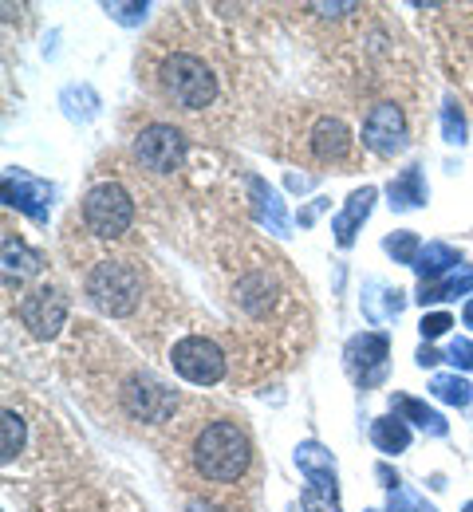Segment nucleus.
<instances>
[{
  "instance_id": "412c9836",
  "label": "nucleus",
  "mask_w": 473,
  "mask_h": 512,
  "mask_svg": "<svg viewBox=\"0 0 473 512\" xmlns=\"http://www.w3.org/2000/svg\"><path fill=\"white\" fill-rule=\"evenodd\" d=\"M44 268V256L36 253V249H28L24 241H12V237H4V272L12 276H36Z\"/></svg>"
},
{
  "instance_id": "5701e85b",
  "label": "nucleus",
  "mask_w": 473,
  "mask_h": 512,
  "mask_svg": "<svg viewBox=\"0 0 473 512\" xmlns=\"http://www.w3.org/2000/svg\"><path fill=\"white\" fill-rule=\"evenodd\" d=\"M296 465L308 473V477H316V473H336V461H332V453L324 446H316V442H304V446H296Z\"/></svg>"
},
{
  "instance_id": "f03ea898",
  "label": "nucleus",
  "mask_w": 473,
  "mask_h": 512,
  "mask_svg": "<svg viewBox=\"0 0 473 512\" xmlns=\"http://www.w3.org/2000/svg\"><path fill=\"white\" fill-rule=\"evenodd\" d=\"M190 465L205 485H237L253 465V442L241 422L217 418L190 442Z\"/></svg>"
},
{
  "instance_id": "c85d7f7f",
  "label": "nucleus",
  "mask_w": 473,
  "mask_h": 512,
  "mask_svg": "<svg viewBox=\"0 0 473 512\" xmlns=\"http://www.w3.org/2000/svg\"><path fill=\"white\" fill-rule=\"evenodd\" d=\"M454 327V320L446 316V312H430V316H422V323H418V331H422V339L430 343V339H438V335H446Z\"/></svg>"
},
{
  "instance_id": "7ed1b4c3",
  "label": "nucleus",
  "mask_w": 473,
  "mask_h": 512,
  "mask_svg": "<svg viewBox=\"0 0 473 512\" xmlns=\"http://www.w3.org/2000/svg\"><path fill=\"white\" fill-rule=\"evenodd\" d=\"M142 272L127 260H99L91 272H87V296L91 304L103 312V316H131L138 304H142Z\"/></svg>"
},
{
  "instance_id": "bb28decb",
  "label": "nucleus",
  "mask_w": 473,
  "mask_h": 512,
  "mask_svg": "<svg viewBox=\"0 0 473 512\" xmlns=\"http://www.w3.org/2000/svg\"><path fill=\"white\" fill-rule=\"evenodd\" d=\"M442 130H446V142H454V146H462V142H466V119H462V107H458L454 99H446Z\"/></svg>"
},
{
  "instance_id": "9b49d317",
  "label": "nucleus",
  "mask_w": 473,
  "mask_h": 512,
  "mask_svg": "<svg viewBox=\"0 0 473 512\" xmlns=\"http://www.w3.org/2000/svg\"><path fill=\"white\" fill-rule=\"evenodd\" d=\"M4 201L44 225V221H48V209H52V190H48L44 182L28 178L24 170H8V174H4Z\"/></svg>"
},
{
  "instance_id": "1a4fd4ad",
  "label": "nucleus",
  "mask_w": 473,
  "mask_h": 512,
  "mask_svg": "<svg viewBox=\"0 0 473 512\" xmlns=\"http://www.w3.org/2000/svg\"><path fill=\"white\" fill-rule=\"evenodd\" d=\"M174 402L178 398L162 383H154L150 375H135L131 383L123 386V406L138 422H166L174 414Z\"/></svg>"
},
{
  "instance_id": "4be33fe9",
  "label": "nucleus",
  "mask_w": 473,
  "mask_h": 512,
  "mask_svg": "<svg viewBox=\"0 0 473 512\" xmlns=\"http://www.w3.org/2000/svg\"><path fill=\"white\" fill-rule=\"evenodd\" d=\"M434 398H442V402H450V406H458V410H466L473 402V386L466 379H458V375H434Z\"/></svg>"
},
{
  "instance_id": "4c0bfd02",
  "label": "nucleus",
  "mask_w": 473,
  "mask_h": 512,
  "mask_svg": "<svg viewBox=\"0 0 473 512\" xmlns=\"http://www.w3.org/2000/svg\"><path fill=\"white\" fill-rule=\"evenodd\" d=\"M190 512H217L213 505H190Z\"/></svg>"
},
{
  "instance_id": "cd10ccee",
  "label": "nucleus",
  "mask_w": 473,
  "mask_h": 512,
  "mask_svg": "<svg viewBox=\"0 0 473 512\" xmlns=\"http://www.w3.org/2000/svg\"><path fill=\"white\" fill-rule=\"evenodd\" d=\"M387 512H438V509H434V505H426V501H422L414 489H406V485H403V489H395V493H391Z\"/></svg>"
},
{
  "instance_id": "423d86ee",
  "label": "nucleus",
  "mask_w": 473,
  "mask_h": 512,
  "mask_svg": "<svg viewBox=\"0 0 473 512\" xmlns=\"http://www.w3.org/2000/svg\"><path fill=\"white\" fill-rule=\"evenodd\" d=\"M135 158L150 174H174L186 162V134L170 123H154V127L138 130Z\"/></svg>"
},
{
  "instance_id": "4468645a",
  "label": "nucleus",
  "mask_w": 473,
  "mask_h": 512,
  "mask_svg": "<svg viewBox=\"0 0 473 512\" xmlns=\"http://www.w3.org/2000/svg\"><path fill=\"white\" fill-rule=\"evenodd\" d=\"M391 410H399L403 418H410L414 426H422V430L434 434V438H446V430H450L438 410H430L426 402H418V398H410V394H395V398H391Z\"/></svg>"
},
{
  "instance_id": "e433bc0d",
  "label": "nucleus",
  "mask_w": 473,
  "mask_h": 512,
  "mask_svg": "<svg viewBox=\"0 0 473 512\" xmlns=\"http://www.w3.org/2000/svg\"><path fill=\"white\" fill-rule=\"evenodd\" d=\"M462 320H466V327H473V300L466 304V312H462Z\"/></svg>"
},
{
  "instance_id": "b1692460",
  "label": "nucleus",
  "mask_w": 473,
  "mask_h": 512,
  "mask_svg": "<svg viewBox=\"0 0 473 512\" xmlns=\"http://www.w3.org/2000/svg\"><path fill=\"white\" fill-rule=\"evenodd\" d=\"M4 465L16 461V453L24 449V418L16 410H4Z\"/></svg>"
},
{
  "instance_id": "72a5a7b5",
  "label": "nucleus",
  "mask_w": 473,
  "mask_h": 512,
  "mask_svg": "<svg viewBox=\"0 0 473 512\" xmlns=\"http://www.w3.org/2000/svg\"><path fill=\"white\" fill-rule=\"evenodd\" d=\"M284 182H288V190H296V193H304L316 186V178H308V174H288Z\"/></svg>"
},
{
  "instance_id": "ddd939ff",
  "label": "nucleus",
  "mask_w": 473,
  "mask_h": 512,
  "mask_svg": "<svg viewBox=\"0 0 473 512\" xmlns=\"http://www.w3.org/2000/svg\"><path fill=\"white\" fill-rule=\"evenodd\" d=\"M371 205H375V186H363V190H355L347 197V209L332 221V233H336L339 249H347V245L355 241L359 225L371 217Z\"/></svg>"
},
{
  "instance_id": "9d476101",
  "label": "nucleus",
  "mask_w": 473,
  "mask_h": 512,
  "mask_svg": "<svg viewBox=\"0 0 473 512\" xmlns=\"http://www.w3.org/2000/svg\"><path fill=\"white\" fill-rule=\"evenodd\" d=\"M387 355H391V343H387V335H379V331H363V335H355V339L347 343V367H351V375L363 386L383 379Z\"/></svg>"
},
{
  "instance_id": "2eb2a0df",
  "label": "nucleus",
  "mask_w": 473,
  "mask_h": 512,
  "mask_svg": "<svg viewBox=\"0 0 473 512\" xmlns=\"http://www.w3.org/2000/svg\"><path fill=\"white\" fill-rule=\"evenodd\" d=\"M300 509L304 512H339L336 473H316V477H308V489L300 493Z\"/></svg>"
},
{
  "instance_id": "473e14b6",
  "label": "nucleus",
  "mask_w": 473,
  "mask_h": 512,
  "mask_svg": "<svg viewBox=\"0 0 473 512\" xmlns=\"http://www.w3.org/2000/svg\"><path fill=\"white\" fill-rule=\"evenodd\" d=\"M359 4H312V12H320V16H343V12H355Z\"/></svg>"
},
{
  "instance_id": "f3484780",
  "label": "nucleus",
  "mask_w": 473,
  "mask_h": 512,
  "mask_svg": "<svg viewBox=\"0 0 473 512\" xmlns=\"http://www.w3.org/2000/svg\"><path fill=\"white\" fill-rule=\"evenodd\" d=\"M454 264H458V253H454L450 245L430 241V245L418 253V260H414V272L422 276V284H438V276H446Z\"/></svg>"
},
{
  "instance_id": "20e7f679",
  "label": "nucleus",
  "mask_w": 473,
  "mask_h": 512,
  "mask_svg": "<svg viewBox=\"0 0 473 512\" xmlns=\"http://www.w3.org/2000/svg\"><path fill=\"white\" fill-rule=\"evenodd\" d=\"M83 225L99 241H119L135 225V201L119 182H103L83 197Z\"/></svg>"
},
{
  "instance_id": "2f4dec72",
  "label": "nucleus",
  "mask_w": 473,
  "mask_h": 512,
  "mask_svg": "<svg viewBox=\"0 0 473 512\" xmlns=\"http://www.w3.org/2000/svg\"><path fill=\"white\" fill-rule=\"evenodd\" d=\"M414 363L426 371V367H438V363H442V355H438L430 343H422V347H418V355H414Z\"/></svg>"
},
{
  "instance_id": "dca6fc26",
  "label": "nucleus",
  "mask_w": 473,
  "mask_h": 512,
  "mask_svg": "<svg viewBox=\"0 0 473 512\" xmlns=\"http://www.w3.org/2000/svg\"><path fill=\"white\" fill-rule=\"evenodd\" d=\"M466 292H473V264H466L462 272H454V276H446V280H438V284H422V288H418V304L426 308V304L458 300V296H466Z\"/></svg>"
},
{
  "instance_id": "a878e982",
  "label": "nucleus",
  "mask_w": 473,
  "mask_h": 512,
  "mask_svg": "<svg viewBox=\"0 0 473 512\" xmlns=\"http://www.w3.org/2000/svg\"><path fill=\"white\" fill-rule=\"evenodd\" d=\"M383 249L395 256L399 264H414L418 253H422V245H418V237H414V233H395V237H387V241H383Z\"/></svg>"
},
{
  "instance_id": "a211bd4d",
  "label": "nucleus",
  "mask_w": 473,
  "mask_h": 512,
  "mask_svg": "<svg viewBox=\"0 0 473 512\" xmlns=\"http://www.w3.org/2000/svg\"><path fill=\"white\" fill-rule=\"evenodd\" d=\"M391 193V209H414V205H426V182H422V170L418 166H406L403 174L387 186Z\"/></svg>"
},
{
  "instance_id": "f704fd0d",
  "label": "nucleus",
  "mask_w": 473,
  "mask_h": 512,
  "mask_svg": "<svg viewBox=\"0 0 473 512\" xmlns=\"http://www.w3.org/2000/svg\"><path fill=\"white\" fill-rule=\"evenodd\" d=\"M375 473H379V481H383L391 493H395V489H403V481H399V473H391V465H379Z\"/></svg>"
},
{
  "instance_id": "c756f323",
  "label": "nucleus",
  "mask_w": 473,
  "mask_h": 512,
  "mask_svg": "<svg viewBox=\"0 0 473 512\" xmlns=\"http://www.w3.org/2000/svg\"><path fill=\"white\" fill-rule=\"evenodd\" d=\"M107 12H111L119 24H142L146 12H150V4H107Z\"/></svg>"
},
{
  "instance_id": "39448f33",
  "label": "nucleus",
  "mask_w": 473,
  "mask_h": 512,
  "mask_svg": "<svg viewBox=\"0 0 473 512\" xmlns=\"http://www.w3.org/2000/svg\"><path fill=\"white\" fill-rule=\"evenodd\" d=\"M174 371L194 386H213L225 379V351L209 335H186L170 347Z\"/></svg>"
},
{
  "instance_id": "f8f14e48",
  "label": "nucleus",
  "mask_w": 473,
  "mask_h": 512,
  "mask_svg": "<svg viewBox=\"0 0 473 512\" xmlns=\"http://www.w3.org/2000/svg\"><path fill=\"white\" fill-rule=\"evenodd\" d=\"M308 150L324 166L347 162V154H351V130L343 127L339 119H332V115H324V119H316L312 130H308Z\"/></svg>"
},
{
  "instance_id": "6ab92c4d",
  "label": "nucleus",
  "mask_w": 473,
  "mask_h": 512,
  "mask_svg": "<svg viewBox=\"0 0 473 512\" xmlns=\"http://www.w3.org/2000/svg\"><path fill=\"white\" fill-rule=\"evenodd\" d=\"M249 190H253V201H257V217L269 225L272 233H284L288 229V213H284L276 190H269L261 178H249Z\"/></svg>"
},
{
  "instance_id": "aec40b11",
  "label": "nucleus",
  "mask_w": 473,
  "mask_h": 512,
  "mask_svg": "<svg viewBox=\"0 0 473 512\" xmlns=\"http://www.w3.org/2000/svg\"><path fill=\"white\" fill-rule=\"evenodd\" d=\"M371 442L383 449V453H403L410 446V426H406L399 414H387L371 426Z\"/></svg>"
},
{
  "instance_id": "6e6552de",
  "label": "nucleus",
  "mask_w": 473,
  "mask_h": 512,
  "mask_svg": "<svg viewBox=\"0 0 473 512\" xmlns=\"http://www.w3.org/2000/svg\"><path fill=\"white\" fill-rule=\"evenodd\" d=\"M406 142H410L406 138V119L395 103H379V107L367 111V119H363V146L371 154L395 158V154L406 150Z\"/></svg>"
},
{
  "instance_id": "393cba45",
  "label": "nucleus",
  "mask_w": 473,
  "mask_h": 512,
  "mask_svg": "<svg viewBox=\"0 0 473 512\" xmlns=\"http://www.w3.org/2000/svg\"><path fill=\"white\" fill-rule=\"evenodd\" d=\"M64 107H68L71 119H91L99 111V99H95L91 87H68L64 91Z\"/></svg>"
},
{
  "instance_id": "c9c22d12",
  "label": "nucleus",
  "mask_w": 473,
  "mask_h": 512,
  "mask_svg": "<svg viewBox=\"0 0 473 512\" xmlns=\"http://www.w3.org/2000/svg\"><path fill=\"white\" fill-rule=\"evenodd\" d=\"M324 205H328V201H324V197H320V201H316V205H312V209H304V213H300V225H312V221H316V213H320V209H324Z\"/></svg>"
},
{
  "instance_id": "7c9ffc66",
  "label": "nucleus",
  "mask_w": 473,
  "mask_h": 512,
  "mask_svg": "<svg viewBox=\"0 0 473 512\" xmlns=\"http://www.w3.org/2000/svg\"><path fill=\"white\" fill-rule=\"evenodd\" d=\"M446 359H450L454 367H462V371H473V343L470 339H454L450 351H446Z\"/></svg>"
},
{
  "instance_id": "0eeeda50",
  "label": "nucleus",
  "mask_w": 473,
  "mask_h": 512,
  "mask_svg": "<svg viewBox=\"0 0 473 512\" xmlns=\"http://www.w3.org/2000/svg\"><path fill=\"white\" fill-rule=\"evenodd\" d=\"M20 323H24L36 339H52V335L68 323V296H64L60 288H52V284L28 292V296L20 300Z\"/></svg>"
},
{
  "instance_id": "f257e3e1",
  "label": "nucleus",
  "mask_w": 473,
  "mask_h": 512,
  "mask_svg": "<svg viewBox=\"0 0 473 512\" xmlns=\"http://www.w3.org/2000/svg\"><path fill=\"white\" fill-rule=\"evenodd\" d=\"M146 83L162 99V107L178 111L182 119H198V115H205L221 99V75H217V67H213V60L205 52L190 48V44H182V48H158Z\"/></svg>"
}]
</instances>
